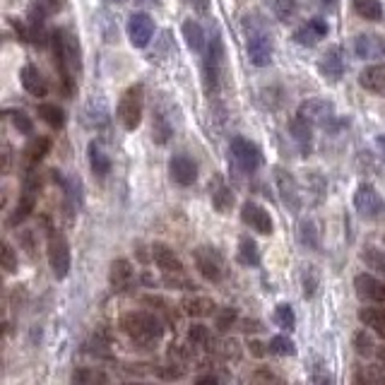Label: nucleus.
Here are the masks:
<instances>
[{
	"mask_svg": "<svg viewBox=\"0 0 385 385\" xmlns=\"http://www.w3.org/2000/svg\"><path fill=\"white\" fill-rule=\"evenodd\" d=\"M289 133L296 143L301 145V149H309L311 147V140H313V133H311V123L306 118H301L299 114L294 116V121L289 123Z\"/></svg>",
	"mask_w": 385,
	"mask_h": 385,
	"instance_id": "nucleus-26",
	"label": "nucleus"
},
{
	"mask_svg": "<svg viewBox=\"0 0 385 385\" xmlns=\"http://www.w3.org/2000/svg\"><path fill=\"white\" fill-rule=\"evenodd\" d=\"M212 202L219 212H227V209H231V205H233V193L229 191L227 186H217L212 193Z\"/></svg>",
	"mask_w": 385,
	"mask_h": 385,
	"instance_id": "nucleus-36",
	"label": "nucleus"
},
{
	"mask_svg": "<svg viewBox=\"0 0 385 385\" xmlns=\"http://www.w3.org/2000/svg\"><path fill=\"white\" fill-rule=\"evenodd\" d=\"M272 10H275L280 22H291L299 12V5H296V0H272Z\"/></svg>",
	"mask_w": 385,
	"mask_h": 385,
	"instance_id": "nucleus-32",
	"label": "nucleus"
},
{
	"mask_svg": "<svg viewBox=\"0 0 385 385\" xmlns=\"http://www.w3.org/2000/svg\"><path fill=\"white\" fill-rule=\"evenodd\" d=\"M87 159H90V167L94 176H106L111 171V159L106 157V152L101 149V145L96 140L90 143V147H87Z\"/></svg>",
	"mask_w": 385,
	"mask_h": 385,
	"instance_id": "nucleus-23",
	"label": "nucleus"
},
{
	"mask_svg": "<svg viewBox=\"0 0 385 385\" xmlns=\"http://www.w3.org/2000/svg\"><path fill=\"white\" fill-rule=\"evenodd\" d=\"M313 385H335V383H333V376H330L328 371H323V368H320V366H315Z\"/></svg>",
	"mask_w": 385,
	"mask_h": 385,
	"instance_id": "nucleus-47",
	"label": "nucleus"
},
{
	"mask_svg": "<svg viewBox=\"0 0 385 385\" xmlns=\"http://www.w3.org/2000/svg\"><path fill=\"white\" fill-rule=\"evenodd\" d=\"M337 3H340V0H320V5H323V8H330V10L337 8Z\"/></svg>",
	"mask_w": 385,
	"mask_h": 385,
	"instance_id": "nucleus-54",
	"label": "nucleus"
},
{
	"mask_svg": "<svg viewBox=\"0 0 385 385\" xmlns=\"http://www.w3.org/2000/svg\"><path fill=\"white\" fill-rule=\"evenodd\" d=\"M0 262H3V270L8 272V275H12V272L17 270V256H14L10 243H3V248H0Z\"/></svg>",
	"mask_w": 385,
	"mask_h": 385,
	"instance_id": "nucleus-40",
	"label": "nucleus"
},
{
	"mask_svg": "<svg viewBox=\"0 0 385 385\" xmlns=\"http://www.w3.org/2000/svg\"><path fill=\"white\" fill-rule=\"evenodd\" d=\"M299 241L304 243L306 248H318V229H315V224L311 222V219H304V222L299 224Z\"/></svg>",
	"mask_w": 385,
	"mask_h": 385,
	"instance_id": "nucleus-33",
	"label": "nucleus"
},
{
	"mask_svg": "<svg viewBox=\"0 0 385 385\" xmlns=\"http://www.w3.org/2000/svg\"><path fill=\"white\" fill-rule=\"evenodd\" d=\"M188 340H191L193 344H205L209 340V330L205 328V325H193V328L188 330Z\"/></svg>",
	"mask_w": 385,
	"mask_h": 385,
	"instance_id": "nucleus-44",
	"label": "nucleus"
},
{
	"mask_svg": "<svg viewBox=\"0 0 385 385\" xmlns=\"http://www.w3.org/2000/svg\"><path fill=\"white\" fill-rule=\"evenodd\" d=\"M121 330L135 342L154 344L164 337V325L149 311H130L121 318Z\"/></svg>",
	"mask_w": 385,
	"mask_h": 385,
	"instance_id": "nucleus-1",
	"label": "nucleus"
},
{
	"mask_svg": "<svg viewBox=\"0 0 385 385\" xmlns=\"http://www.w3.org/2000/svg\"><path fill=\"white\" fill-rule=\"evenodd\" d=\"M130 280H133V265H130V260H125V258H118V260L111 262L109 282H111V287H114L116 291L125 289Z\"/></svg>",
	"mask_w": 385,
	"mask_h": 385,
	"instance_id": "nucleus-21",
	"label": "nucleus"
},
{
	"mask_svg": "<svg viewBox=\"0 0 385 385\" xmlns=\"http://www.w3.org/2000/svg\"><path fill=\"white\" fill-rule=\"evenodd\" d=\"M364 260L368 262V265L373 267L376 272H381L385 277V253L383 251H376V248H366L364 251Z\"/></svg>",
	"mask_w": 385,
	"mask_h": 385,
	"instance_id": "nucleus-39",
	"label": "nucleus"
},
{
	"mask_svg": "<svg viewBox=\"0 0 385 385\" xmlns=\"http://www.w3.org/2000/svg\"><path fill=\"white\" fill-rule=\"evenodd\" d=\"M354 291L364 304H381L385 306V282L373 275L354 277Z\"/></svg>",
	"mask_w": 385,
	"mask_h": 385,
	"instance_id": "nucleus-9",
	"label": "nucleus"
},
{
	"mask_svg": "<svg viewBox=\"0 0 385 385\" xmlns=\"http://www.w3.org/2000/svg\"><path fill=\"white\" fill-rule=\"evenodd\" d=\"M5 116H10V118H12L14 130H19L22 135H32V133H34L32 118H29V116L24 114V111H5Z\"/></svg>",
	"mask_w": 385,
	"mask_h": 385,
	"instance_id": "nucleus-35",
	"label": "nucleus"
},
{
	"mask_svg": "<svg viewBox=\"0 0 385 385\" xmlns=\"http://www.w3.org/2000/svg\"><path fill=\"white\" fill-rule=\"evenodd\" d=\"M37 114H39V118H41L43 123H46L48 128H53V130H61L63 125H65V111H63L61 106H56V104H48V101H43V104H39Z\"/></svg>",
	"mask_w": 385,
	"mask_h": 385,
	"instance_id": "nucleus-24",
	"label": "nucleus"
},
{
	"mask_svg": "<svg viewBox=\"0 0 385 385\" xmlns=\"http://www.w3.org/2000/svg\"><path fill=\"white\" fill-rule=\"evenodd\" d=\"M37 3H41L43 8L48 10V12H56V10H61V0H37Z\"/></svg>",
	"mask_w": 385,
	"mask_h": 385,
	"instance_id": "nucleus-50",
	"label": "nucleus"
},
{
	"mask_svg": "<svg viewBox=\"0 0 385 385\" xmlns=\"http://www.w3.org/2000/svg\"><path fill=\"white\" fill-rule=\"evenodd\" d=\"M270 352L272 354H282V357H289V354H294L296 349L287 337H272L270 340Z\"/></svg>",
	"mask_w": 385,
	"mask_h": 385,
	"instance_id": "nucleus-41",
	"label": "nucleus"
},
{
	"mask_svg": "<svg viewBox=\"0 0 385 385\" xmlns=\"http://www.w3.org/2000/svg\"><path fill=\"white\" fill-rule=\"evenodd\" d=\"M48 265L58 280H65L70 272V246L63 233H51L48 238Z\"/></svg>",
	"mask_w": 385,
	"mask_h": 385,
	"instance_id": "nucleus-4",
	"label": "nucleus"
},
{
	"mask_svg": "<svg viewBox=\"0 0 385 385\" xmlns=\"http://www.w3.org/2000/svg\"><path fill=\"white\" fill-rule=\"evenodd\" d=\"M125 29H128V39L135 48H145L154 37V22L147 12H133L130 14Z\"/></svg>",
	"mask_w": 385,
	"mask_h": 385,
	"instance_id": "nucleus-8",
	"label": "nucleus"
},
{
	"mask_svg": "<svg viewBox=\"0 0 385 385\" xmlns=\"http://www.w3.org/2000/svg\"><path fill=\"white\" fill-rule=\"evenodd\" d=\"M19 80H22V87L27 94L37 96V99H43V96L48 94V85L37 65H24L22 70H19Z\"/></svg>",
	"mask_w": 385,
	"mask_h": 385,
	"instance_id": "nucleus-19",
	"label": "nucleus"
},
{
	"mask_svg": "<svg viewBox=\"0 0 385 385\" xmlns=\"http://www.w3.org/2000/svg\"><path fill=\"white\" fill-rule=\"evenodd\" d=\"M246 24V48L248 56H251V63L256 67H265L272 63V39L270 34L265 32V24H262L260 17L251 14V17L243 19Z\"/></svg>",
	"mask_w": 385,
	"mask_h": 385,
	"instance_id": "nucleus-2",
	"label": "nucleus"
},
{
	"mask_svg": "<svg viewBox=\"0 0 385 385\" xmlns=\"http://www.w3.org/2000/svg\"><path fill=\"white\" fill-rule=\"evenodd\" d=\"M149 253H152V260L154 265L159 267L162 272H181L183 270V262L181 258L174 253V248H169L167 243H152V248H149Z\"/></svg>",
	"mask_w": 385,
	"mask_h": 385,
	"instance_id": "nucleus-17",
	"label": "nucleus"
},
{
	"mask_svg": "<svg viewBox=\"0 0 385 385\" xmlns=\"http://www.w3.org/2000/svg\"><path fill=\"white\" fill-rule=\"evenodd\" d=\"M359 85L373 94H385V63L366 65L359 75Z\"/></svg>",
	"mask_w": 385,
	"mask_h": 385,
	"instance_id": "nucleus-20",
	"label": "nucleus"
},
{
	"mask_svg": "<svg viewBox=\"0 0 385 385\" xmlns=\"http://www.w3.org/2000/svg\"><path fill=\"white\" fill-rule=\"evenodd\" d=\"M123 385H152V383H123Z\"/></svg>",
	"mask_w": 385,
	"mask_h": 385,
	"instance_id": "nucleus-57",
	"label": "nucleus"
},
{
	"mask_svg": "<svg viewBox=\"0 0 385 385\" xmlns=\"http://www.w3.org/2000/svg\"><path fill=\"white\" fill-rule=\"evenodd\" d=\"M318 34L313 32V27H311L309 22L304 24V27H299L294 32V41L299 43V46H315V41H318Z\"/></svg>",
	"mask_w": 385,
	"mask_h": 385,
	"instance_id": "nucleus-38",
	"label": "nucleus"
},
{
	"mask_svg": "<svg viewBox=\"0 0 385 385\" xmlns=\"http://www.w3.org/2000/svg\"><path fill=\"white\" fill-rule=\"evenodd\" d=\"M359 320H362L366 328L376 330L385 340V309H371V306H366V309L359 311Z\"/></svg>",
	"mask_w": 385,
	"mask_h": 385,
	"instance_id": "nucleus-25",
	"label": "nucleus"
},
{
	"mask_svg": "<svg viewBox=\"0 0 385 385\" xmlns=\"http://www.w3.org/2000/svg\"><path fill=\"white\" fill-rule=\"evenodd\" d=\"M238 258H241L243 265H251L256 267L258 262H260V251H258L256 241L253 238H241V243H238Z\"/></svg>",
	"mask_w": 385,
	"mask_h": 385,
	"instance_id": "nucleus-31",
	"label": "nucleus"
},
{
	"mask_svg": "<svg viewBox=\"0 0 385 385\" xmlns=\"http://www.w3.org/2000/svg\"><path fill=\"white\" fill-rule=\"evenodd\" d=\"M315 287H318V275H313V272H304V294L306 296H313L315 294Z\"/></svg>",
	"mask_w": 385,
	"mask_h": 385,
	"instance_id": "nucleus-46",
	"label": "nucleus"
},
{
	"mask_svg": "<svg viewBox=\"0 0 385 385\" xmlns=\"http://www.w3.org/2000/svg\"><path fill=\"white\" fill-rule=\"evenodd\" d=\"M241 219L243 224H248L251 229H256L258 233H272V217L265 207H260L258 202H246L241 207Z\"/></svg>",
	"mask_w": 385,
	"mask_h": 385,
	"instance_id": "nucleus-15",
	"label": "nucleus"
},
{
	"mask_svg": "<svg viewBox=\"0 0 385 385\" xmlns=\"http://www.w3.org/2000/svg\"><path fill=\"white\" fill-rule=\"evenodd\" d=\"M309 24H311V27H313V32L318 34L320 39H323V37H328V24H325V19H320V17H313V19H311Z\"/></svg>",
	"mask_w": 385,
	"mask_h": 385,
	"instance_id": "nucleus-48",
	"label": "nucleus"
},
{
	"mask_svg": "<svg viewBox=\"0 0 385 385\" xmlns=\"http://www.w3.org/2000/svg\"><path fill=\"white\" fill-rule=\"evenodd\" d=\"M143 101H145V92L140 85L128 87L123 92L118 101V118L123 123L125 130H135L143 121Z\"/></svg>",
	"mask_w": 385,
	"mask_h": 385,
	"instance_id": "nucleus-3",
	"label": "nucleus"
},
{
	"mask_svg": "<svg viewBox=\"0 0 385 385\" xmlns=\"http://www.w3.org/2000/svg\"><path fill=\"white\" fill-rule=\"evenodd\" d=\"M318 70H320V75H323L325 80H330V82L342 80V75H344L342 51H340V48H330L328 53H323V58L318 61Z\"/></svg>",
	"mask_w": 385,
	"mask_h": 385,
	"instance_id": "nucleus-18",
	"label": "nucleus"
},
{
	"mask_svg": "<svg viewBox=\"0 0 385 385\" xmlns=\"http://www.w3.org/2000/svg\"><path fill=\"white\" fill-rule=\"evenodd\" d=\"M231 157H233V162H236V167L246 174L258 171V167L262 164L260 149H258L251 140L241 138V135H236V138L231 140Z\"/></svg>",
	"mask_w": 385,
	"mask_h": 385,
	"instance_id": "nucleus-5",
	"label": "nucleus"
},
{
	"mask_svg": "<svg viewBox=\"0 0 385 385\" xmlns=\"http://www.w3.org/2000/svg\"><path fill=\"white\" fill-rule=\"evenodd\" d=\"M135 3H140V5H147V8H152V5H157L159 0H135Z\"/></svg>",
	"mask_w": 385,
	"mask_h": 385,
	"instance_id": "nucleus-55",
	"label": "nucleus"
},
{
	"mask_svg": "<svg viewBox=\"0 0 385 385\" xmlns=\"http://www.w3.org/2000/svg\"><path fill=\"white\" fill-rule=\"evenodd\" d=\"M275 315H277V323H280L284 330H291V328H294V311H291L287 304L277 306Z\"/></svg>",
	"mask_w": 385,
	"mask_h": 385,
	"instance_id": "nucleus-42",
	"label": "nucleus"
},
{
	"mask_svg": "<svg viewBox=\"0 0 385 385\" xmlns=\"http://www.w3.org/2000/svg\"><path fill=\"white\" fill-rule=\"evenodd\" d=\"M169 174H171V178L178 186H191V183H195V178H198V167H195V162L191 157L176 154V157H171V162H169Z\"/></svg>",
	"mask_w": 385,
	"mask_h": 385,
	"instance_id": "nucleus-16",
	"label": "nucleus"
},
{
	"mask_svg": "<svg viewBox=\"0 0 385 385\" xmlns=\"http://www.w3.org/2000/svg\"><path fill=\"white\" fill-rule=\"evenodd\" d=\"M354 347H357L359 354H371L373 352V340L368 337L366 333H357L354 335Z\"/></svg>",
	"mask_w": 385,
	"mask_h": 385,
	"instance_id": "nucleus-43",
	"label": "nucleus"
},
{
	"mask_svg": "<svg viewBox=\"0 0 385 385\" xmlns=\"http://www.w3.org/2000/svg\"><path fill=\"white\" fill-rule=\"evenodd\" d=\"M335 114V106L333 101L328 99H306L304 104L299 106V116L301 118H306L309 123H323L328 125Z\"/></svg>",
	"mask_w": 385,
	"mask_h": 385,
	"instance_id": "nucleus-13",
	"label": "nucleus"
},
{
	"mask_svg": "<svg viewBox=\"0 0 385 385\" xmlns=\"http://www.w3.org/2000/svg\"><path fill=\"white\" fill-rule=\"evenodd\" d=\"M195 267L207 282L222 280V260L212 248H198L195 251Z\"/></svg>",
	"mask_w": 385,
	"mask_h": 385,
	"instance_id": "nucleus-14",
	"label": "nucleus"
},
{
	"mask_svg": "<svg viewBox=\"0 0 385 385\" xmlns=\"http://www.w3.org/2000/svg\"><path fill=\"white\" fill-rule=\"evenodd\" d=\"M354 207H357V212L364 219H378L385 209V202L376 188L368 186V183H362L357 188V193H354Z\"/></svg>",
	"mask_w": 385,
	"mask_h": 385,
	"instance_id": "nucleus-7",
	"label": "nucleus"
},
{
	"mask_svg": "<svg viewBox=\"0 0 385 385\" xmlns=\"http://www.w3.org/2000/svg\"><path fill=\"white\" fill-rule=\"evenodd\" d=\"M104 383V373L94 371V368H77L75 371V385H101Z\"/></svg>",
	"mask_w": 385,
	"mask_h": 385,
	"instance_id": "nucleus-37",
	"label": "nucleus"
},
{
	"mask_svg": "<svg viewBox=\"0 0 385 385\" xmlns=\"http://www.w3.org/2000/svg\"><path fill=\"white\" fill-rule=\"evenodd\" d=\"M188 5L195 10V12H200V14H207L209 12V0H186Z\"/></svg>",
	"mask_w": 385,
	"mask_h": 385,
	"instance_id": "nucleus-49",
	"label": "nucleus"
},
{
	"mask_svg": "<svg viewBox=\"0 0 385 385\" xmlns=\"http://www.w3.org/2000/svg\"><path fill=\"white\" fill-rule=\"evenodd\" d=\"M152 135H154V140H157L159 145H167V143H169V138H171V125H169V121L164 118L162 114L154 116Z\"/></svg>",
	"mask_w": 385,
	"mask_h": 385,
	"instance_id": "nucleus-34",
	"label": "nucleus"
},
{
	"mask_svg": "<svg viewBox=\"0 0 385 385\" xmlns=\"http://www.w3.org/2000/svg\"><path fill=\"white\" fill-rule=\"evenodd\" d=\"M222 61H224V43H222V37L214 34L212 41H209L207 48H205V63H202V75H205V85H207V90L209 87H212V90L217 87Z\"/></svg>",
	"mask_w": 385,
	"mask_h": 385,
	"instance_id": "nucleus-6",
	"label": "nucleus"
},
{
	"mask_svg": "<svg viewBox=\"0 0 385 385\" xmlns=\"http://www.w3.org/2000/svg\"><path fill=\"white\" fill-rule=\"evenodd\" d=\"M48 149H51V138H46V135H39V138L29 140L27 149H24V157H27L29 164H39L48 154Z\"/></svg>",
	"mask_w": 385,
	"mask_h": 385,
	"instance_id": "nucleus-27",
	"label": "nucleus"
},
{
	"mask_svg": "<svg viewBox=\"0 0 385 385\" xmlns=\"http://www.w3.org/2000/svg\"><path fill=\"white\" fill-rule=\"evenodd\" d=\"M183 309H186V313L193 315V318H202V315L214 313V304L209 299H205V296H198V299H186L183 301Z\"/></svg>",
	"mask_w": 385,
	"mask_h": 385,
	"instance_id": "nucleus-30",
	"label": "nucleus"
},
{
	"mask_svg": "<svg viewBox=\"0 0 385 385\" xmlns=\"http://www.w3.org/2000/svg\"><path fill=\"white\" fill-rule=\"evenodd\" d=\"M116 3H118V0H116Z\"/></svg>",
	"mask_w": 385,
	"mask_h": 385,
	"instance_id": "nucleus-58",
	"label": "nucleus"
},
{
	"mask_svg": "<svg viewBox=\"0 0 385 385\" xmlns=\"http://www.w3.org/2000/svg\"><path fill=\"white\" fill-rule=\"evenodd\" d=\"M354 385H366V383H364V378H362V373H357V378H354Z\"/></svg>",
	"mask_w": 385,
	"mask_h": 385,
	"instance_id": "nucleus-56",
	"label": "nucleus"
},
{
	"mask_svg": "<svg viewBox=\"0 0 385 385\" xmlns=\"http://www.w3.org/2000/svg\"><path fill=\"white\" fill-rule=\"evenodd\" d=\"M248 347H251V349H253V352H256V354H258V357H262V347H260V344H258V342H256V340H251V344H248Z\"/></svg>",
	"mask_w": 385,
	"mask_h": 385,
	"instance_id": "nucleus-53",
	"label": "nucleus"
},
{
	"mask_svg": "<svg viewBox=\"0 0 385 385\" xmlns=\"http://www.w3.org/2000/svg\"><path fill=\"white\" fill-rule=\"evenodd\" d=\"M46 14H48V10L43 8L41 3H32V8H29V19H27L32 46L43 48L51 43V34L46 32Z\"/></svg>",
	"mask_w": 385,
	"mask_h": 385,
	"instance_id": "nucleus-10",
	"label": "nucleus"
},
{
	"mask_svg": "<svg viewBox=\"0 0 385 385\" xmlns=\"http://www.w3.org/2000/svg\"><path fill=\"white\" fill-rule=\"evenodd\" d=\"M34 202H37V198H34L32 191H24V195L19 198L17 207H14L12 217H10V227H17V224H22L24 219L29 217V214L34 212Z\"/></svg>",
	"mask_w": 385,
	"mask_h": 385,
	"instance_id": "nucleus-28",
	"label": "nucleus"
},
{
	"mask_svg": "<svg viewBox=\"0 0 385 385\" xmlns=\"http://www.w3.org/2000/svg\"><path fill=\"white\" fill-rule=\"evenodd\" d=\"M354 53L362 61H385V37H378V34H359L354 39Z\"/></svg>",
	"mask_w": 385,
	"mask_h": 385,
	"instance_id": "nucleus-12",
	"label": "nucleus"
},
{
	"mask_svg": "<svg viewBox=\"0 0 385 385\" xmlns=\"http://www.w3.org/2000/svg\"><path fill=\"white\" fill-rule=\"evenodd\" d=\"M233 318H236V311H231V309H224L222 313L217 315V328H219V330H227L229 325L233 323Z\"/></svg>",
	"mask_w": 385,
	"mask_h": 385,
	"instance_id": "nucleus-45",
	"label": "nucleus"
},
{
	"mask_svg": "<svg viewBox=\"0 0 385 385\" xmlns=\"http://www.w3.org/2000/svg\"><path fill=\"white\" fill-rule=\"evenodd\" d=\"M195 385H219V381L217 378H212V376H202V378L195 381Z\"/></svg>",
	"mask_w": 385,
	"mask_h": 385,
	"instance_id": "nucleus-51",
	"label": "nucleus"
},
{
	"mask_svg": "<svg viewBox=\"0 0 385 385\" xmlns=\"http://www.w3.org/2000/svg\"><path fill=\"white\" fill-rule=\"evenodd\" d=\"M376 145H378V152H381L383 162H385V135H378V138H376Z\"/></svg>",
	"mask_w": 385,
	"mask_h": 385,
	"instance_id": "nucleus-52",
	"label": "nucleus"
},
{
	"mask_svg": "<svg viewBox=\"0 0 385 385\" xmlns=\"http://www.w3.org/2000/svg\"><path fill=\"white\" fill-rule=\"evenodd\" d=\"M183 32V39H186L188 48L195 53H205V48H207V41H205V32L202 27H200V22H195V19H186L181 27Z\"/></svg>",
	"mask_w": 385,
	"mask_h": 385,
	"instance_id": "nucleus-22",
	"label": "nucleus"
},
{
	"mask_svg": "<svg viewBox=\"0 0 385 385\" xmlns=\"http://www.w3.org/2000/svg\"><path fill=\"white\" fill-rule=\"evenodd\" d=\"M275 183H277V193H280L284 207H289L291 212H296V209L301 207V193H299V186H296V178L291 176L287 169L277 167L275 169Z\"/></svg>",
	"mask_w": 385,
	"mask_h": 385,
	"instance_id": "nucleus-11",
	"label": "nucleus"
},
{
	"mask_svg": "<svg viewBox=\"0 0 385 385\" xmlns=\"http://www.w3.org/2000/svg\"><path fill=\"white\" fill-rule=\"evenodd\" d=\"M354 10L359 17L368 19V22H381L383 19V5L378 0H354Z\"/></svg>",
	"mask_w": 385,
	"mask_h": 385,
	"instance_id": "nucleus-29",
	"label": "nucleus"
}]
</instances>
